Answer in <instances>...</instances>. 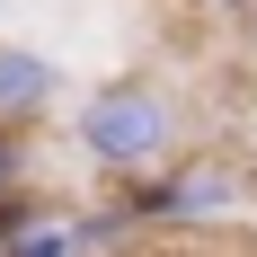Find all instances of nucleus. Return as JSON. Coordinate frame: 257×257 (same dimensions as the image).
<instances>
[{"instance_id":"2","label":"nucleus","mask_w":257,"mask_h":257,"mask_svg":"<svg viewBox=\"0 0 257 257\" xmlns=\"http://www.w3.org/2000/svg\"><path fill=\"white\" fill-rule=\"evenodd\" d=\"M124 195H133V213H142L151 239H195V231H231L239 213H248L257 178L231 151H186V160H169L160 178L124 186Z\"/></svg>"},{"instance_id":"8","label":"nucleus","mask_w":257,"mask_h":257,"mask_svg":"<svg viewBox=\"0 0 257 257\" xmlns=\"http://www.w3.org/2000/svg\"><path fill=\"white\" fill-rule=\"evenodd\" d=\"M248 36H257V18H248Z\"/></svg>"},{"instance_id":"3","label":"nucleus","mask_w":257,"mask_h":257,"mask_svg":"<svg viewBox=\"0 0 257 257\" xmlns=\"http://www.w3.org/2000/svg\"><path fill=\"white\" fill-rule=\"evenodd\" d=\"M53 106H62V62L45 45L0 36V133H36Z\"/></svg>"},{"instance_id":"5","label":"nucleus","mask_w":257,"mask_h":257,"mask_svg":"<svg viewBox=\"0 0 257 257\" xmlns=\"http://www.w3.org/2000/svg\"><path fill=\"white\" fill-rule=\"evenodd\" d=\"M71 222H80V248H89V257H133L142 239H151L124 186H115V195H98V204H71Z\"/></svg>"},{"instance_id":"7","label":"nucleus","mask_w":257,"mask_h":257,"mask_svg":"<svg viewBox=\"0 0 257 257\" xmlns=\"http://www.w3.org/2000/svg\"><path fill=\"white\" fill-rule=\"evenodd\" d=\"M213 9H248V18H257V0H213Z\"/></svg>"},{"instance_id":"4","label":"nucleus","mask_w":257,"mask_h":257,"mask_svg":"<svg viewBox=\"0 0 257 257\" xmlns=\"http://www.w3.org/2000/svg\"><path fill=\"white\" fill-rule=\"evenodd\" d=\"M0 257H89V248H80V222L62 195L18 186V195H0Z\"/></svg>"},{"instance_id":"1","label":"nucleus","mask_w":257,"mask_h":257,"mask_svg":"<svg viewBox=\"0 0 257 257\" xmlns=\"http://www.w3.org/2000/svg\"><path fill=\"white\" fill-rule=\"evenodd\" d=\"M71 151H80L89 178L142 186V178H160L169 160L195 151V142H186V98H178V89H160V80H142V71L98 80V89L71 106Z\"/></svg>"},{"instance_id":"6","label":"nucleus","mask_w":257,"mask_h":257,"mask_svg":"<svg viewBox=\"0 0 257 257\" xmlns=\"http://www.w3.org/2000/svg\"><path fill=\"white\" fill-rule=\"evenodd\" d=\"M27 186V133H0V195Z\"/></svg>"}]
</instances>
